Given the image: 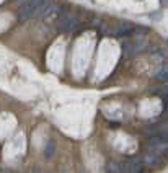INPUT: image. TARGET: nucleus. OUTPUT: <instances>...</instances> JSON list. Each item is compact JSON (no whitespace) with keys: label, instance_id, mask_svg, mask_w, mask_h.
Instances as JSON below:
<instances>
[{"label":"nucleus","instance_id":"nucleus-1","mask_svg":"<svg viewBox=\"0 0 168 173\" xmlns=\"http://www.w3.org/2000/svg\"><path fill=\"white\" fill-rule=\"evenodd\" d=\"M44 3V0H25V3L20 7L18 10V16L20 20H28V18H33L34 13L38 11V8Z\"/></svg>","mask_w":168,"mask_h":173},{"label":"nucleus","instance_id":"nucleus-2","mask_svg":"<svg viewBox=\"0 0 168 173\" xmlns=\"http://www.w3.org/2000/svg\"><path fill=\"white\" fill-rule=\"evenodd\" d=\"M77 25H78L77 18H75L74 15H70V13L62 15L61 18H59V21H57V26H59V30L62 33H70V31H74Z\"/></svg>","mask_w":168,"mask_h":173},{"label":"nucleus","instance_id":"nucleus-3","mask_svg":"<svg viewBox=\"0 0 168 173\" xmlns=\"http://www.w3.org/2000/svg\"><path fill=\"white\" fill-rule=\"evenodd\" d=\"M54 10H57L56 5H52V3H49V2H46V0H44V3L38 8V11L34 13V16L39 18V20H44V18H48L51 13H54Z\"/></svg>","mask_w":168,"mask_h":173},{"label":"nucleus","instance_id":"nucleus-4","mask_svg":"<svg viewBox=\"0 0 168 173\" xmlns=\"http://www.w3.org/2000/svg\"><path fill=\"white\" fill-rule=\"evenodd\" d=\"M123 171H127V173H139V171H142V160L141 158H131L129 162L123 163Z\"/></svg>","mask_w":168,"mask_h":173},{"label":"nucleus","instance_id":"nucleus-5","mask_svg":"<svg viewBox=\"0 0 168 173\" xmlns=\"http://www.w3.org/2000/svg\"><path fill=\"white\" fill-rule=\"evenodd\" d=\"M155 78L160 82H168V64H162L158 70L155 72Z\"/></svg>","mask_w":168,"mask_h":173},{"label":"nucleus","instance_id":"nucleus-6","mask_svg":"<svg viewBox=\"0 0 168 173\" xmlns=\"http://www.w3.org/2000/svg\"><path fill=\"white\" fill-rule=\"evenodd\" d=\"M131 31H132V26L129 25V23H121V25H118V28H116V36L123 38V36L131 34Z\"/></svg>","mask_w":168,"mask_h":173},{"label":"nucleus","instance_id":"nucleus-7","mask_svg":"<svg viewBox=\"0 0 168 173\" xmlns=\"http://www.w3.org/2000/svg\"><path fill=\"white\" fill-rule=\"evenodd\" d=\"M144 160H145V163H149V165H157V163H160L158 154L157 152H152V150L147 152V155L144 157Z\"/></svg>","mask_w":168,"mask_h":173},{"label":"nucleus","instance_id":"nucleus-8","mask_svg":"<svg viewBox=\"0 0 168 173\" xmlns=\"http://www.w3.org/2000/svg\"><path fill=\"white\" fill-rule=\"evenodd\" d=\"M54 150H56V142L54 141H48V144H46V149H44V157L48 158V160L52 158Z\"/></svg>","mask_w":168,"mask_h":173},{"label":"nucleus","instance_id":"nucleus-9","mask_svg":"<svg viewBox=\"0 0 168 173\" xmlns=\"http://www.w3.org/2000/svg\"><path fill=\"white\" fill-rule=\"evenodd\" d=\"M108 171H111V173H119V171H123V165H121V163H109Z\"/></svg>","mask_w":168,"mask_h":173}]
</instances>
